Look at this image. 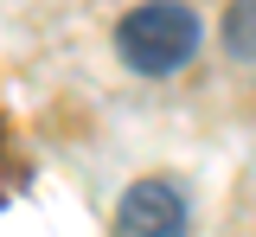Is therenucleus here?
<instances>
[{"instance_id":"f257e3e1","label":"nucleus","mask_w":256,"mask_h":237,"mask_svg":"<svg viewBox=\"0 0 256 237\" xmlns=\"http://www.w3.org/2000/svg\"><path fill=\"white\" fill-rule=\"evenodd\" d=\"M122 45L128 70H141V77H166V70H180L198 52V13L180 6V0H148V6H134L122 20Z\"/></svg>"},{"instance_id":"f03ea898","label":"nucleus","mask_w":256,"mask_h":237,"mask_svg":"<svg viewBox=\"0 0 256 237\" xmlns=\"http://www.w3.org/2000/svg\"><path fill=\"white\" fill-rule=\"evenodd\" d=\"M116 237H186V199L166 180H134L116 205Z\"/></svg>"},{"instance_id":"7ed1b4c3","label":"nucleus","mask_w":256,"mask_h":237,"mask_svg":"<svg viewBox=\"0 0 256 237\" xmlns=\"http://www.w3.org/2000/svg\"><path fill=\"white\" fill-rule=\"evenodd\" d=\"M224 52L256 58V0H237V6L224 13Z\"/></svg>"}]
</instances>
